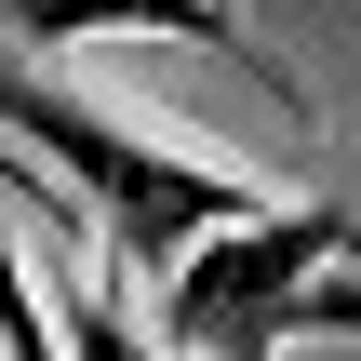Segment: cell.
<instances>
[{"mask_svg":"<svg viewBox=\"0 0 361 361\" xmlns=\"http://www.w3.org/2000/svg\"><path fill=\"white\" fill-rule=\"evenodd\" d=\"M0 121H13V134H27V161L80 201L94 268H107L134 308H161V295H174V268H188L214 228H255V214H268V188H255V174H228V161L174 147L161 121L134 134L121 107H94V94L40 80V67H0Z\"/></svg>","mask_w":361,"mask_h":361,"instance_id":"cell-1","label":"cell"},{"mask_svg":"<svg viewBox=\"0 0 361 361\" xmlns=\"http://www.w3.org/2000/svg\"><path fill=\"white\" fill-rule=\"evenodd\" d=\"M335 268H361V214H335V201H268L255 228H214L174 268V295L147 308V335L174 361H281L308 281H335Z\"/></svg>","mask_w":361,"mask_h":361,"instance_id":"cell-2","label":"cell"},{"mask_svg":"<svg viewBox=\"0 0 361 361\" xmlns=\"http://www.w3.org/2000/svg\"><path fill=\"white\" fill-rule=\"evenodd\" d=\"M54 268H67V308H54V335H67V361H161V335H147V308L94 268V241H40Z\"/></svg>","mask_w":361,"mask_h":361,"instance_id":"cell-4","label":"cell"},{"mask_svg":"<svg viewBox=\"0 0 361 361\" xmlns=\"http://www.w3.org/2000/svg\"><path fill=\"white\" fill-rule=\"evenodd\" d=\"M0 40H27V54H54V40H188V54H228L268 107H295V121H308L295 67L241 27V0H0Z\"/></svg>","mask_w":361,"mask_h":361,"instance_id":"cell-3","label":"cell"},{"mask_svg":"<svg viewBox=\"0 0 361 361\" xmlns=\"http://www.w3.org/2000/svg\"><path fill=\"white\" fill-rule=\"evenodd\" d=\"M295 335H348V348H361V268H335V281H308Z\"/></svg>","mask_w":361,"mask_h":361,"instance_id":"cell-5","label":"cell"}]
</instances>
